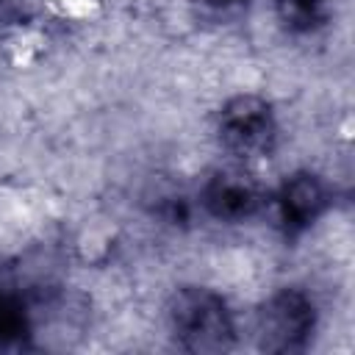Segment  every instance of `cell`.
Instances as JSON below:
<instances>
[{"label": "cell", "instance_id": "obj_2", "mask_svg": "<svg viewBox=\"0 0 355 355\" xmlns=\"http://www.w3.org/2000/svg\"><path fill=\"white\" fill-rule=\"evenodd\" d=\"M216 136L227 153L244 161H255V158H269L275 153L280 125L266 97L252 92H239L219 105Z\"/></svg>", "mask_w": 355, "mask_h": 355}, {"label": "cell", "instance_id": "obj_7", "mask_svg": "<svg viewBox=\"0 0 355 355\" xmlns=\"http://www.w3.org/2000/svg\"><path fill=\"white\" fill-rule=\"evenodd\" d=\"M28 336L31 313L25 302L11 291H0V347H22Z\"/></svg>", "mask_w": 355, "mask_h": 355}, {"label": "cell", "instance_id": "obj_6", "mask_svg": "<svg viewBox=\"0 0 355 355\" xmlns=\"http://www.w3.org/2000/svg\"><path fill=\"white\" fill-rule=\"evenodd\" d=\"M275 14L288 33L305 36L327 22V0H275Z\"/></svg>", "mask_w": 355, "mask_h": 355}, {"label": "cell", "instance_id": "obj_3", "mask_svg": "<svg viewBox=\"0 0 355 355\" xmlns=\"http://www.w3.org/2000/svg\"><path fill=\"white\" fill-rule=\"evenodd\" d=\"M316 305L302 288L272 291L255 313V338L261 352L294 355L302 352L316 333Z\"/></svg>", "mask_w": 355, "mask_h": 355}, {"label": "cell", "instance_id": "obj_4", "mask_svg": "<svg viewBox=\"0 0 355 355\" xmlns=\"http://www.w3.org/2000/svg\"><path fill=\"white\" fill-rule=\"evenodd\" d=\"M263 202H266L263 186L241 166L214 169L205 178L202 189H200L202 211L211 219L227 222V225H239V222H247V219L258 216Z\"/></svg>", "mask_w": 355, "mask_h": 355}, {"label": "cell", "instance_id": "obj_1", "mask_svg": "<svg viewBox=\"0 0 355 355\" xmlns=\"http://www.w3.org/2000/svg\"><path fill=\"white\" fill-rule=\"evenodd\" d=\"M166 319L186 352L216 355L236 347V316L227 300L208 286H180L166 302Z\"/></svg>", "mask_w": 355, "mask_h": 355}, {"label": "cell", "instance_id": "obj_9", "mask_svg": "<svg viewBox=\"0 0 355 355\" xmlns=\"http://www.w3.org/2000/svg\"><path fill=\"white\" fill-rule=\"evenodd\" d=\"M191 3H194V6L200 8V14H205V17H214V19H233V17L244 14L252 0H191Z\"/></svg>", "mask_w": 355, "mask_h": 355}, {"label": "cell", "instance_id": "obj_8", "mask_svg": "<svg viewBox=\"0 0 355 355\" xmlns=\"http://www.w3.org/2000/svg\"><path fill=\"white\" fill-rule=\"evenodd\" d=\"M33 14L31 0H0V36L22 28Z\"/></svg>", "mask_w": 355, "mask_h": 355}, {"label": "cell", "instance_id": "obj_5", "mask_svg": "<svg viewBox=\"0 0 355 355\" xmlns=\"http://www.w3.org/2000/svg\"><path fill=\"white\" fill-rule=\"evenodd\" d=\"M330 205H333V191L327 180L311 169H297L286 175L275 191L277 219L288 239H297L305 230H311L327 214Z\"/></svg>", "mask_w": 355, "mask_h": 355}]
</instances>
